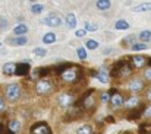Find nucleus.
Instances as JSON below:
<instances>
[{
  "label": "nucleus",
  "instance_id": "obj_1",
  "mask_svg": "<svg viewBox=\"0 0 151 134\" xmlns=\"http://www.w3.org/2000/svg\"><path fill=\"white\" fill-rule=\"evenodd\" d=\"M82 77V70L78 67V66H72L68 72H65L62 76H60V79L65 82V83H76L79 79Z\"/></svg>",
  "mask_w": 151,
  "mask_h": 134
},
{
  "label": "nucleus",
  "instance_id": "obj_2",
  "mask_svg": "<svg viewBox=\"0 0 151 134\" xmlns=\"http://www.w3.org/2000/svg\"><path fill=\"white\" fill-rule=\"evenodd\" d=\"M4 96L9 102H16L19 101L21 98V86L18 83H10L6 86V90H4Z\"/></svg>",
  "mask_w": 151,
  "mask_h": 134
},
{
  "label": "nucleus",
  "instance_id": "obj_3",
  "mask_svg": "<svg viewBox=\"0 0 151 134\" xmlns=\"http://www.w3.org/2000/svg\"><path fill=\"white\" fill-rule=\"evenodd\" d=\"M54 90V86L50 80H46V79H41L35 83V92L38 95H50L51 92Z\"/></svg>",
  "mask_w": 151,
  "mask_h": 134
},
{
  "label": "nucleus",
  "instance_id": "obj_4",
  "mask_svg": "<svg viewBox=\"0 0 151 134\" xmlns=\"http://www.w3.org/2000/svg\"><path fill=\"white\" fill-rule=\"evenodd\" d=\"M57 104L62 108H70V106L75 105V98H73L72 93H68V92L66 93H60L57 96Z\"/></svg>",
  "mask_w": 151,
  "mask_h": 134
},
{
  "label": "nucleus",
  "instance_id": "obj_5",
  "mask_svg": "<svg viewBox=\"0 0 151 134\" xmlns=\"http://www.w3.org/2000/svg\"><path fill=\"white\" fill-rule=\"evenodd\" d=\"M31 134H53L51 133V128L49 127V124L46 121H40V123H35L31 130H29Z\"/></svg>",
  "mask_w": 151,
  "mask_h": 134
},
{
  "label": "nucleus",
  "instance_id": "obj_6",
  "mask_svg": "<svg viewBox=\"0 0 151 134\" xmlns=\"http://www.w3.org/2000/svg\"><path fill=\"white\" fill-rule=\"evenodd\" d=\"M31 70V64H29V60L27 61H21L18 63L16 66V76H27Z\"/></svg>",
  "mask_w": 151,
  "mask_h": 134
},
{
  "label": "nucleus",
  "instance_id": "obj_7",
  "mask_svg": "<svg viewBox=\"0 0 151 134\" xmlns=\"http://www.w3.org/2000/svg\"><path fill=\"white\" fill-rule=\"evenodd\" d=\"M145 105H141V106H137V108H134L132 111H131V114L128 115V120L129 121H135V120H138V118H141L142 115H144V112H145Z\"/></svg>",
  "mask_w": 151,
  "mask_h": 134
},
{
  "label": "nucleus",
  "instance_id": "obj_8",
  "mask_svg": "<svg viewBox=\"0 0 151 134\" xmlns=\"http://www.w3.org/2000/svg\"><path fill=\"white\" fill-rule=\"evenodd\" d=\"M43 23H46L47 26L57 28V26H60V25H62V18H60V16H57V15H49V16L43 21Z\"/></svg>",
  "mask_w": 151,
  "mask_h": 134
},
{
  "label": "nucleus",
  "instance_id": "obj_9",
  "mask_svg": "<svg viewBox=\"0 0 151 134\" xmlns=\"http://www.w3.org/2000/svg\"><path fill=\"white\" fill-rule=\"evenodd\" d=\"M82 114H84L82 108H81V106H75V105H73V106H70V108H69L66 118H70V120H76V118L82 117Z\"/></svg>",
  "mask_w": 151,
  "mask_h": 134
},
{
  "label": "nucleus",
  "instance_id": "obj_10",
  "mask_svg": "<svg viewBox=\"0 0 151 134\" xmlns=\"http://www.w3.org/2000/svg\"><path fill=\"white\" fill-rule=\"evenodd\" d=\"M16 66L18 63H13V61H7L3 64V73L7 74V76H13L16 74Z\"/></svg>",
  "mask_w": 151,
  "mask_h": 134
},
{
  "label": "nucleus",
  "instance_id": "obj_11",
  "mask_svg": "<svg viewBox=\"0 0 151 134\" xmlns=\"http://www.w3.org/2000/svg\"><path fill=\"white\" fill-rule=\"evenodd\" d=\"M72 66H73V64H70V63H59V64H56L51 70H53L56 74H60V76H62V74H63L65 72H68Z\"/></svg>",
  "mask_w": 151,
  "mask_h": 134
},
{
  "label": "nucleus",
  "instance_id": "obj_12",
  "mask_svg": "<svg viewBox=\"0 0 151 134\" xmlns=\"http://www.w3.org/2000/svg\"><path fill=\"white\" fill-rule=\"evenodd\" d=\"M145 63H147V58H145L144 55H132V58H131L132 67H137V69L142 67Z\"/></svg>",
  "mask_w": 151,
  "mask_h": 134
},
{
  "label": "nucleus",
  "instance_id": "obj_13",
  "mask_svg": "<svg viewBox=\"0 0 151 134\" xmlns=\"http://www.w3.org/2000/svg\"><path fill=\"white\" fill-rule=\"evenodd\" d=\"M110 104H111V106H113V108H120L122 105H125L123 96H122L120 93H116V95H113V96H111V101H110Z\"/></svg>",
  "mask_w": 151,
  "mask_h": 134
},
{
  "label": "nucleus",
  "instance_id": "obj_14",
  "mask_svg": "<svg viewBox=\"0 0 151 134\" xmlns=\"http://www.w3.org/2000/svg\"><path fill=\"white\" fill-rule=\"evenodd\" d=\"M144 82L142 80H139V79H135V80H132L131 83H129V90H132V92H139V90L144 89Z\"/></svg>",
  "mask_w": 151,
  "mask_h": 134
},
{
  "label": "nucleus",
  "instance_id": "obj_15",
  "mask_svg": "<svg viewBox=\"0 0 151 134\" xmlns=\"http://www.w3.org/2000/svg\"><path fill=\"white\" fill-rule=\"evenodd\" d=\"M7 130L15 134L19 133V131H21V123H19L18 120H10L9 124H7Z\"/></svg>",
  "mask_w": 151,
  "mask_h": 134
},
{
  "label": "nucleus",
  "instance_id": "obj_16",
  "mask_svg": "<svg viewBox=\"0 0 151 134\" xmlns=\"http://www.w3.org/2000/svg\"><path fill=\"white\" fill-rule=\"evenodd\" d=\"M27 32H28V26H27V23H19V25H16V26L13 28V34H15V35L24 37V34H27Z\"/></svg>",
  "mask_w": 151,
  "mask_h": 134
},
{
  "label": "nucleus",
  "instance_id": "obj_17",
  "mask_svg": "<svg viewBox=\"0 0 151 134\" xmlns=\"http://www.w3.org/2000/svg\"><path fill=\"white\" fill-rule=\"evenodd\" d=\"M138 104H139V99H138L137 96H129V98L125 101V106H126L128 109H134V108H137Z\"/></svg>",
  "mask_w": 151,
  "mask_h": 134
},
{
  "label": "nucleus",
  "instance_id": "obj_18",
  "mask_svg": "<svg viewBox=\"0 0 151 134\" xmlns=\"http://www.w3.org/2000/svg\"><path fill=\"white\" fill-rule=\"evenodd\" d=\"M34 73H35V76H38V77H47L49 74L51 73V69L50 67H38V69H35L34 70Z\"/></svg>",
  "mask_w": 151,
  "mask_h": 134
},
{
  "label": "nucleus",
  "instance_id": "obj_19",
  "mask_svg": "<svg viewBox=\"0 0 151 134\" xmlns=\"http://www.w3.org/2000/svg\"><path fill=\"white\" fill-rule=\"evenodd\" d=\"M65 22H66V25H68L69 28H75V26H76V16H75L72 12H70V13H66Z\"/></svg>",
  "mask_w": 151,
  "mask_h": 134
},
{
  "label": "nucleus",
  "instance_id": "obj_20",
  "mask_svg": "<svg viewBox=\"0 0 151 134\" xmlns=\"http://www.w3.org/2000/svg\"><path fill=\"white\" fill-rule=\"evenodd\" d=\"M96 77L100 80L101 83H107L109 79H110V73L106 72V70H99V72L96 73Z\"/></svg>",
  "mask_w": 151,
  "mask_h": 134
},
{
  "label": "nucleus",
  "instance_id": "obj_21",
  "mask_svg": "<svg viewBox=\"0 0 151 134\" xmlns=\"http://www.w3.org/2000/svg\"><path fill=\"white\" fill-rule=\"evenodd\" d=\"M110 6H111L110 0H97L96 1V7L100 10H107V9H110Z\"/></svg>",
  "mask_w": 151,
  "mask_h": 134
},
{
  "label": "nucleus",
  "instance_id": "obj_22",
  "mask_svg": "<svg viewBox=\"0 0 151 134\" xmlns=\"http://www.w3.org/2000/svg\"><path fill=\"white\" fill-rule=\"evenodd\" d=\"M129 23L125 21V19H119V21H116V23H114V28L116 29H119V31H126V29H129Z\"/></svg>",
  "mask_w": 151,
  "mask_h": 134
},
{
  "label": "nucleus",
  "instance_id": "obj_23",
  "mask_svg": "<svg viewBox=\"0 0 151 134\" xmlns=\"http://www.w3.org/2000/svg\"><path fill=\"white\" fill-rule=\"evenodd\" d=\"M139 40H141V43H144V44H147V43H150L151 41V31H141L139 32Z\"/></svg>",
  "mask_w": 151,
  "mask_h": 134
},
{
  "label": "nucleus",
  "instance_id": "obj_24",
  "mask_svg": "<svg viewBox=\"0 0 151 134\" xmlns=\"http://www.w3.org/2000/svg\"><path fill=\"white\" fill-rule=\"evenodd\" d=\"M76 134H93V127L90 124H84V125L78 127Z\"/></svg>",
  "mask_w": 151,
  "mask_h": 134
},
{
  "label": "nucleus",
  "instance_id": "obj_25",
  "mask_svg": "<svg viewBox=\"0 0 151 134\" xmlns=\"http://www.w3.org/2000/svg\"><path fill=\"white\" fill-rule=\"evenodd\" d=\"M43 43H44V44H53V43H56V34H54V32H47V34H44Z\"/></svg>",
  "mask_w": 151,
  "mask_h": 134
},
{
  "label": "nucleus",
  "instance_id": "obj_26",
  "mask_svg": "<svg viewBox=\"0 0 151 134\" xmlns=\"http://www.w3.org/2000/svg\"><path fill=\"white\" fill-rule=\"evenodd\" d=\"M138 133L139 134H151V124L150 123H144L138 127Z\"/></svg>",
  "mask_w": 151,
  "mask_h": 134
},
{
  "label": "nucleus",
  "instance_id": "obj_27",
  "mask_svg": "<svg viewBox=\"0 0 151 134\" xmlns=\"http://www.w3.org/2000/svg\"><path fill=\"white\" fill-rule=\"evenodd\" d=\"M134 12H147V10H151V3H142V4H138L135 7H132Z\"/></svg>",
  "mask_w": 151,
  "mask_h": 134
},
{
  "label": "nucleus",
  "instance_id": "obj_28",
  "mask_svg": "<svg viewBox=\"0 0 151 134\" xmlns=\"http://www.w3.org/2000/svg\"><path fill=\"white\" fill-rule=\"evenodd\" d=\"M10 44H13V45H25V44H28V38H27V37H18V38L12 40V41H10Z\"/></svg>",
  "mask_w": 151,
  "mask_h": 134
},
{
  "label": "nucleus",
  "instance_id": "obj_29",
  "mask_svg": "<svg viewBox=\"0 0 151 134\" xmlns=\"http://www.w3.org/2000/svg\"><path fill=\"white\" fill-rule=\"evenodd\" d=\"M43 10H44V6L40 4V3H34V4L31 6V12H32L34 15H40Z\"/></svg>",
  "mask_w": 151,
  "mask_h": 134
},
{
  "label": "nucleus",
  "instance_id": "obj_30",
  "mask_svg": "<svg viewBox=\"0 0 151 134\" xmlns=\"http://www.w3.org/2000/svg\"><path fill=\"white\" fill-rule=\"evenodd\" d=\"M85 47H87V50H97V48L100 47V44H99L96 40H87Z\"/></svg>",
  "mask_w": 151,
  "mask_h": 134
},
{
  "label": "nucleus",
  "instance_id": "obj_31",
  "mask_svg": "<svg viewBox=\"0 0 151 134\" xmlns=\"http://www.w3.org/2000/svg\"><path fill=\"white\" fill-rule=\"evenodd\" d=\"M84 26H85L84 29H85L87 32H88V31H90V32H96V31L99 29V26H97L96 23H93V22H85Z\"/></svg>",
  "mask_w": 151,
  "mask_h": 134
},
{
  "label": "nucleus",
  "instance_id": "obj_32",
  "mask_svg": "<svg viewBox=\"0 0 151 134\" xmlns=\"http://www.w3.org/2000/svg\"><path fill=\"white\" fill-rule=\"evenodd\" d=\"M76 54H78V57H79V60H87V50L84 48V47H79V48H76Z\"/></svg>",
  "mask_w": 151,
  "mask_h": 134
},
{
  "label": "nucleus",
  "instance_id": "obj_33",
  "mask_svg": "<svg viewBox=\"0 0 151 134\" xmlns=\"http://www.w3.org/2000/svg\"><path fill=\"white\" fill-rule=\"evenodd\" d=\"M147 48L148 47H147V44H144V43H137V44H134L131 47L132 51H142V50H147Z\"/></svg>",
  "mask_w": 151,
  "mask_h": 134
},
{
  "label": "nucleus",
  "instance_id": "obj_34",
  "mask_svg": "<svg viewBox=\"0 0 151 134\" xmlns=\"http://www.w3.org/2000/svg\"><path fill=\"white\" fill-rule=\"evenodd\" d=\"M32 52H34L35 55H38V57H46V55H47V50H44V48H41V47H35Z\"/></svg>",
  "mask_w": 151,
  "mask_h": 134
},
{
  "label": "nucleus",
  "instance_id": "obj_35",
  "mask_svg": "<svg viewBox=\"0 0 151 134\" xmlns=\"http://www.w3.org/2000/svg\"><path fill=\"white\" fill-rule=\"evenodd\" d=\"M122 44L123 45L131 44V47H132L134 44H137V43H135V37H134V35H128V37H125V40L122 41Z\"/></svg>",
  "mask_w": 151,
  "mask_h": 134
},
{
  "label": "nucleus",
  "instance_id": "obj_36",
  "mask_svg": "<svg viewBox=\"0 0 151 134\" xmlns=\"http://www.w3.org/2000/svg\"><path fill=\"white\" fill-rule=\"evenodd\" d=\"M100 99H101V102H110V101H111V95H110L109 92H103Z\"/></svg>",
  "mask_w": 151,
  "mask_h": 134
},
{
  "label": "nucleus",
  "instance_id": "obj_37",
  "mask_svg": "<svg viewBox=\"0 0 151 134\" xmlns=\"http://www.w3.org/2000/svg\"><path fill=\"white\" fill-rule=\"evenodd\" d=\"M75 35H76V38H82V37L87 35V31H85V29H78V31L75 32Z\"/></svg>",
  "mask_w": 151,
  "mask_h": 134
},
{
  "label": "nucleus",
  "instance_id": "obj_38",
  "mask_svg": "<svg viewBox=\"0 0 151 134\" xmlns=\"http://www.w3.org/2000/svg\"><path fill=\"white\" fill-rule=\"evenodd\" d=\"M6 109V102H4V99H3V96L0 95V112H3Z\"/></svg>",
  "mask_w": 151,
  "mask_h": 134
},
{
  "label": "nucleus",
  "instance_id": "obj_39",
  "mask_svg": "<svg viewBox=\"0 0 151 134\" xmlns=\"http://www.w3.org/2000/svg\"><path fill=\"white\" fill-rule=\"evenodd\" d=\"M6 28H7V21L0 18V29H6Z\"/></svg>",
  "mask_w": 151,
  "mask_h": 134
},
{
  "label": "nucleus",
  "instance_id": "obj_40",
  "mask_svg": "<svg viewBox=\"0 0 151 134\" xmlns=\"http://www.w3.org/2000/svg\"><path fill=\"white\" fill-rule=\"evenodd\" d=\"M144 117L145 118H151V105L145 108V112H144Z\"/></svg>",
  "mask_w": 151,
  "mask_h": 134
},
{
  "label": "nucleus",
  "instance_id": "obj_41",
  "mask_svg": "<svg viewBox=\"0 0 151 134\" xmlns=\"http://www.w3.org/2000/svg\"><path fill=\"white\" fill-rule=\"evenodd\" d=\"M144 77H145L147 80H151V67L150 69H147V70L144 72Z\"/></svg>",
  "mask_w": 151,
  "mask_h": 134
},
{
  "label": "nucleus",
  "instance_id": "obj_42",
  "mask_svg": "<svg viewBox=\"0 0 151 134\" xmlns=\"http://www.w3.org/2000/svg\"><path fill=\"white\" fill-rule=\"evenodd\" d=\"M0 134H6V131H4V125H3L1 121H0Z\"/></svg>",
  "mask_w": 151,
  "mask_h": 134
},
{
  "label": "nucleus",
  "instance_id": "obj_43",
  "mask_svg": "<svg viewBox=\"0 0 151 134\" xmlns=\"http://www.w3.org/2000/svg\"><path fill=\"white\" fill-rule=\"evenodd\" d=\"M106 121H107V123H114V118L110 115V117H107V118H106Z\"/></svg>",
  "mask_w": 151,
  "mask_h": 134
},
{
  "label": "nucleus",
  "instance_id": "obj_44",
  "mask_svg": "<svg viewBox=\"0 0 151 134\" xmlns=\"http://www.w3.org/2000/svg\"><path fill=\"white\" fill-rule=\"evenodd\" d=\"M147 98H148V99H150V101H151V89L148 90V92H147Z\"/></svg>",
  "mask_w": 151,
  "mask_h": 134
},
{
  "label": "nucleus",
  "instance_id": "obj_45",
  "mask_svg": "<svg viewBox=\"0 0 151 134\" xmlns=\"http://www.w3.org/2000/svg\"><path fill=\"white\" fill-rule=\"evenodd\" d=\"M147 63H148V66L151 67V57H150V58H147Z\"/></svg>",
  "mask_w": 151,
  "mask_h": 134
},
{
  "label": "nucleus",
  "instance_id": "obj_46",
  "mask_svg": "<svg viewBox=\"0 0 151 134\" xmlns=\"http://www.w3.org/2000/svg\"><path fill=\"white\" fill-rule=\"evenodd\" d=\"M6 134H15V133H12V131H9V130H7V131H6Z\"/></svg>",
  "mask_w": 151,
  "mask_h": 134
},
{
  "label": "nucleus",
  "instance_id": "obj_47",
  "mask_svg": "<svg viewBox=\"0 0 151 134\" xmlns=\"http://www.w3.org/2000/svg\"><path fill=\"white\" fill-rule=\"evenodd\" d=\"M0 45H1V43H0Z\"/></svg>",
  "mask_w": 151,
  "mask_h": 134
}]
</instances>
